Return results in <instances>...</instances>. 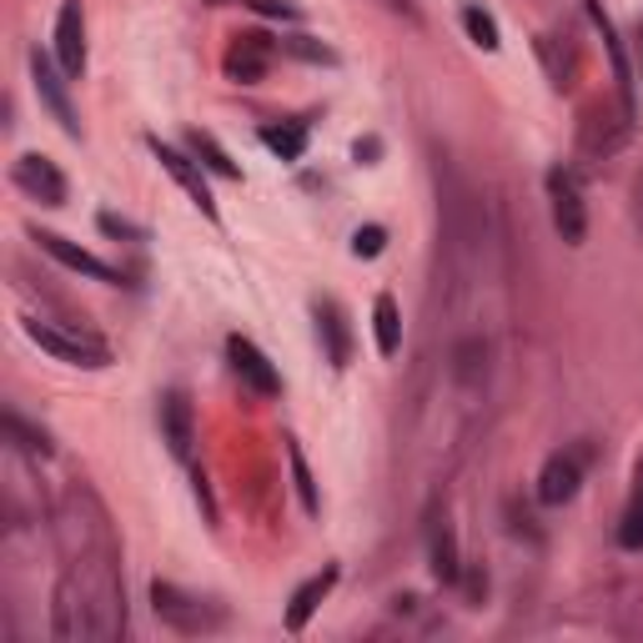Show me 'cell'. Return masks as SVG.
I'll return each instance as SVG.
<instances>
[{
    "instance_id": "obj_1",
    "label": "cell",
    "mask_w": 643,
    "mask_h": 643,
    "mask_svg": "<svg viewBox=\"0 0 643 643\" xmlns=\"http://www.w3.org/2000/svg\"><path fill=\"white\" fill-rule=\"evenodd\" d=\"M25 338L41 352H51L55 362H71V367H106L111 362V352L96 338H71V332L45 328V322H25Z\"/></svg>"
},
{
    "instance_id": "obj_2",
    "label": "cell",
    "mask_w": 643,
    "mask_h": 643,
    "mask_svg": "<svg viewBox=\"0 0 643 643\" xmlns=\"http://www.w3.org/2000/svg\"><path fill=\"white\" fill-rule=\"evenodd\" d=\"M548 201H553V227L563 241H583V231H589V211H583V191H578V176L573 172H548Z\"/></svg>"
},
{
    "instance_id": "obj_3",
    "label": "cell",
    "mask_w": 643,
    "mask_h": 643,
    "mask_svg": "<svg viewBox=\"0 0 643 643\" xmlns=\"http://www.w3.org/2000/svg\"><path fill=\"white\" fill-rule=\"evenodd\" d=\"M55 61L66 76L86 71V15H81V0H66L61 15H55Z\"/></svg>"
},
{
    "instance_id": "obj_4",
    "label": "cell",
    "mask_w": 643,
    "mask_h": 643,
    "mask_svg": "<svg viewBox=\"0 0 643 643\" xmlns=\"http://www.w3.org/2000/svg\"><path fill=\"white\" fill-rule=\"evenodd\" d=\"M15 186H21L25 197H35L41 207H61L66 201V176L55 172V162H45V156L25 152L21 162H15Z\"/></svg>"
},
{
    "instance_id": "obj_5",
    "label": "cell",
    "mask_w": 643,
    "mask_h": 643,
    "mask_svg": "<svg viewBox=\"0 0 643 643\" xmlns=\"http://www.w3.org/2000/svg\"><path fill=\"white\" fill-rule=\"evenodd\" d=\"M227 352H231V367H237V377L247 382L251 393H262V397H277V393H282V377H277V367L267 362V352L257 348V342L231 338Z\"/></svg>"
},
{
    "instance_id": "obj_6",
    "label": "cell",
    "mask_w": 643,
    "mask_h": 643,
    "mask_svg": "<svg viewBox=\"0 0 643 643\" xmlns=\"http://www.w3.org/2000/svg\"><path fill=\"white\" fill-rule=\"evenodd\" d=\"M578 483H583V458L578 453H553L543 463V473H538V498L548 508H558V502H568L578 492Z\"/></svg>"
},
{
    "instance_id": "obj_7",
    "label": "cell",
    "mask_w": 643,
    "mask_h": 643,
    "mask_svg": "<svg viewBox=\"0 0 643 643\" xmlns=\"http://www.w3.org/2000/svg\"><path fill=\"white\" fill-rule=\"evenodd\" d=\"M31 76H35V96L51 106V116L61 121V132L66 136H81V121H76V111H71V101H66V86H61V76H55V66L45 61L41 51L31 55Z\"/></svg>"
},
{
    "instance_id": "obj_8",
    "label": "cell",
    "mask_w": 643,
    "mask_h": 643,
    "mask_svg": "<svg viewBox=\"0 0 643 643\" xmlns=\"http://www.w3.org/2000/svg\"><path fill=\"white\" fill-rule=\"evenodd\" d=\"M152 152H156V162H162L166 172H172L176 182L186 186V197L197 201L207 217H217V201H211V191H207V176H201V166H191L182 152H176V146H162V142H152Z\"/></svg>"
},
{
    "instance_id": "obj_9",
    "label": "cell",
    "mask_w": 643,
    "mask_h": 643,
    "mask_svg": "<svg viewBox=\"0 0 643 643\" xmlns=\"http://www.w3.org/2000/svg\"><path fill=\"white\" fill-rule=\"evenodd\" d=\"M41 247L51 251L55 262H66L71 272H86V277H96V282H121V272L116 267H106L101 257H91V251H81V247H71L66 237H55V231H41Z\"/></svg>"
},
{
    "instance_id": "obj_10",
    "label": "cell",
    "mask_w": 643,
    "mask_h": 643,
    "mask_svg": "<svg viewBox=\"0 0 643 643\" xmlns=\"http://www.w3.org/2000/svg\"><path fill=\"white\" fill-rule=\"evenodd\" d=\"M332 583H338V563H328V568H322V573H312V578H307L302 589L292 593V609H287V629H302V623L317 613V603H322V599H328V593H332Z\"/></svg>"
},
{
    "instance_id": "obj_11",
    "label": "cell",
    "mask_w": 643,
    "mask_h": 643,
    "mask_svg": "<svg viewBox=\"0 0 643 643\" xmlns=\"http://www.w3.org/2000/svg\"><path fill=\"white\" fill-rule=\"evenodd\" d=\"M162 433H166V447H172L176 458L191 453V403H186L182 393L162 397Z\"/></svg>"
},
{
    "instance_id": "obj_12",
    "label": "cell",
    "mask_w": 643,
    "mask_h": 643,
    "mask_svg": "<svg viewBox=\"0 0 643 643\" xmlns=\"http://www.w3.org/2000/svg\"><path fill=\"white\" fill-rule=\"evenodd\" d=\"M372 332H377L382 357H397V348H403V317H397L393 297H377V307H372Z\"/></svg>"
},
{
    "instance_id": "obj_13",
    "label": "cell",
    "mask_w": 643,
    "mask_h": 643,
    "mask_svg": "<svg viewBox=\"0 0 643 643\" xmlns=\"http://www.w3.org/2000/svg\"><path fill=\"white\" fill-rule=\"evenodd\" d=\"M619 543L629 548V553H639V548H643V463H639V488H633L629 508H623V523H619Z\"/></svg>"
},
{
    "instance_id": "obj_14",
    "label": "cell",
    "mask_w": 643,
    "mask_h": 643,
    "mask_svg": "<svg viewBox=\"0 0 643 643\" xmlns=\"http://www.w3.org/2000/svg\"><path fill=\"white\" fill-rule=\"evenodd\" d=\"M463 25H468V35H473V45H483V51H498V21H492L483 6H463Z\"/></svg>"
},
{
    "instance_id": "obj_15",
    "label": "cell",
    "mask_w": 643,
    "mask_h": 643,
    "mask_svg": "<svg viewBox=\"0 0 643 643\" xmlns=\"http://www.w3.org/2000/svg\"><path fill=\"white\" fill-rule=\"evenodd\" d=\"M262 142L272 146L282 162H297V156H302V146H307V132H302V126H267Z\"/></svg>"
},
{
    "instance_id": "obj_16",
    "label": "cell",
    "mask_w": 643,
    "mask_h": 643,
    "mask_svg": "<svg viewBox=\"0 0 643 643\" xmlns=\"http://www.w3.org/2000/svg\"><path fill=\"white\" fill-rule=\"evenodd\" d=\"M317 317H322V332H328V342H332V362L338 367H348V332H342V317H338V307H317Z\"/></svg>"
},
{
    "instance_id": "obj_17",
    "label": "cell",
    "mask_w": 643,
    "mask_h": 643,
    "mask_svg": "<svg viewBox=\"0 0 643 643\" xmlns=\"http://www.w3.org/2000/svg\"><path fill=\"white\" fill-rule=\"evenodd\" d=\"M433 573L443 578V583L458 578V548H453V533H447V528L433 538Z\"/></svg>"
},
{
    "instance_id": "obj_18",
    "label": "cell",
    "mask_w": 643,
    "mask_h": 643,
    "mask_svg": "<svg viewBox=\"0 0 643 643\" xmlns=\"http://www.w3.org/2000/svg\"><path fill=\"white\" fill-rule=\"evenodd\" d=\"M191 152H197V156H207V162H211V166H217V172H221V176H237V162H231V156H227V152H221V146H217V142H211V136H207V132H191Z\"/></svg>"
},
{
    "instance_id": "obj_19",
    "label": "cell",
    "mask_w": 643,
    "mask_h": 643,
    "mask_svg": "<svg viewBox=\"0 0 643 643\" xmlns=\"http://www.w3.org/2000/svg\"><path fill=\"white\" fill-rule=\"evenodd\" d=\"M262 66H267V61H262V55H257V45H247V55H231V71H237V76L241 81H247V86H251V81H262Z\"/></svg>"
},
{
    "instance_id": "obj_20",
    "label": "cell",
    "mask_w": 643,
    "mask_h": 643,
    "mask_svg": "<svg viewBox=\"0 0 643 643\" xmlns=\"http://www.w3.org/2000/svg\"><path fill=\"white\" fill-rule=\"evenodd\" d=\"M382 247H387V231L382 227H357V237H352V251H357V257H377Z\"/></svg>"
},
{
    "instance_id": "obj_21",
    "label": "cell",
    "mask_w": 643,
    "mask_h": 643,
    "mask_svg": "<svg viewBox=\"0 0 643 643\" xmlns=\"http://www.w3.org/2000/svg\"><path fill=\"white\" fill-rule=\"evenodd\" d=\"M292 473H297V488H302V502H307V512H317V492H312V478H307V468H302V453L292 447Z\"/></svg>"
},
{
    "instance_id": "obj_22",
    "label": "cell",
    "mask_w": 643,
    "mask_h": 643,
    "mask_svg": "<svg viewBox=\"0 0 643 643\" xmlns=\"http://www.w3.org/2000/svg\"><path fill=\"white\" fill-rule=\"evenodd\" d=\"M101 227H106V231H111V237H142V231H136V227H132V221H121V217H111V211H106V217H101Z\"/></svg>"
},
{
    "instance_id": "obj_23",
    "label": "cell",
    "mask_w": 643,
    "mask_h": 643,
    "mask_svg": "<svg viewBox=\"0 0 643 643\" xmlns=\"http://www.w3.org/2000/svg\"><path fill=\"white\" fill-rule=\"evenodd\" d=\"M639 51H643V21H639Z\"/></svg>"
}]
</instances>
